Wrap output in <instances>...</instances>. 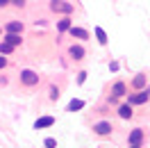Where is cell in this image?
<instances>
[{"mask_svg": "<svg viewBox=\"0 0 150 148\" xmlns=\"http://www.w3.org/2000/svg\"><path fill=\"white\" fill-rule=\"evenodd\" d=\"M146 141V130L143 128H132L127 134V146H143Z\"/></svg>", "mask_w": 150, "mask_h": 148, "instance_id": "cell-4", "label": "cell"}, {"mask_svg": "<svg viewBox=\"0 0 150 148\" xmlns=\"http://www.w3.org/2000/svg\"><path fill=\"white\" fill-rule=\"evenodd\" d=\"M2 41L9 43V46H14V48H18V46H23V34H9V32H5V34H2Z\"/></svg>", "mask_w": 150, "mask_h": 148, "instance_id": "cell-13", "label": "cell"}, {"mask_svg": "<svg viewBox=\"0 0 150 148\" xmlns=\"http://www.w3.org/2000/svg\"><path fill=\"white\" fill-rule=\"evenodd\" d=\"M127 148H143V146H127Z\"/></svg>", "mask_w": 150, "mask_h": 148, "instance_id": "cell-26", "label": "cell"}, {"mask_svg": "<svg viewBox=\"0 0 150 148\" xmlns=\"http://www.w3.org/2000/svg\"><path fill=\"white\" fill-rule=\"evenodd\" d=\"M93 34H96V41H98L100 46H107V43H109V39H107V32H105L100 25H96V28H93Z\"/></svg>", "mask_w": 150, "mask_h": 148, "instance_id": "cell-15", "label": "cell"}, {"mask_svg": "<svg viewBox=\"0 0 150 148\" xmlns=\"http://www.w3.org/2000/svg\"><path fill=\"white\" fill-rule=\"evenodd\" d=\"M18 82H21V87H25V89H34V87H39V82H41V75H39L37 71H32V68H21Z\"/></svg>", "mask_w": 150, "mask_h": 148, "instance_id": "cell-1", "label": "cell"}, {"mask_svg": "<svg viewBox=\"0 0 150 148\" xmlns=\"http://www.w3.org/2000/svg\"><path fill=\"white\" fill-rule=\"evenodd\" d=\"M86 75H89L86 71H80V73H77V80H75V82H77V84H84V82H86Z\"/></svg>", "mask_w": 150, "mask_h": 148, "instance_id": "cell-20", "label": "cell"}, {"mask_svg": "<svg viewBox=\"0 0 150 148\" xmlns=\"http://www.w3.org/2000/svg\"><path fill=\"white\" fill-rule=\"evenodd\" d=\"M59 96H62V93H59V87L50 84V89H48V100H50V102H57V100H59Z\"/></svg>", "mask_w": 150, "mask_h": 148, "instance_id": "cell-17", "label": "cell"}, {"mask_svg": "<svg viewBox=\"0 0 150 148\" xmlns=\"http://www.w3.org/2000/svg\"><path fill=\"white\" fill-rule=\"evenodd\" d=\"M50 11L59 14V16H71L75 11V5L68 0H50Z\"/></svg>", "mask_w": 150, "mask_h": 148, "instance_id": "cell-2", "label": "cell"}, {"mask_svg": "<svg viewBox=\"0 0 150 148\" xmlns=\"http://www.w3.org/2000/svg\"><path fill=\"white\" fill-rule=\"evenodd\" d=\"M11 0H0V9H5V7H9Z\"/></svg>", "mask_w": 150, "mask_h": 148, "instance_id": "cell-24", "label": "cell"}, {"mask_svg": "<svg viewBox=\"0 0 150 148\" xmlns=\"http://www.w3.org/2000/svg\"><path fill=\"white\" fill-rule=\"evenodd\" d=\"M57 123L55 116H41V119L34 121V130H46V128H52Z\"/></svg>", "mask_w": 150, "mask_h": 148, "instance_id": "cell-11", "label": "cell"}, {"mask_svg": "<svg viewBox=\"0 0 150 148\" xmlns=\"http://www.w3.org/2000/svg\"><path fill=\"white\" fill-rule=\"evenodd\" d=\"M2 34H5V30H2V28H0V37H2Z\"/></svg>", "mask_w": 150, "mask_h": 148, "instance_id": "cell-27", "label": "cell"}, {"mask_svg": "<svg viewBox=\"0 0 150 148\" xmlns=\"http://www.w3.org/2000/svg\"><path fill=\"white\" fill-rule=\"evenodd\" d=\"M109 71L116 73V71H118V62H109Z\"/></svg>", "mask_w": 150, "mask_h": 148, "instance_id": "cell-23", "label": "cell"}, {"mask_svg": "<svg viewBox=\"0 0 150 148\" xmlns=\"http://www.w3.org/2000/svg\"><path fill=\"white\" fill-rule=\"evenodd\" d=\"M7 64H9V59H7L5 55H0V71H5V68H7Z\"/></svg>", "mask_w": 150, "mask_h": 148, "instance_id": "cell-22", "label": "cell"}, {"mask_svg": "<svg viewBox=\"0 0 150 148\" xmlns=\"http://www.w3.org/2000/svg\"><path fill=\"white\" fill-rule=\"evenodd\" d=\"M91 130H93L96 137H112L114 125H112V121H96L91 125Z\"/></svg>", "mask_w": 150, "mask_h": 148, "instance_id": "cell-3", "label": "cell"}, {"mask_svg": "<svg viewBox=\"0 0 150 148\" xmlns=\"http://www.w3.org/2000/svg\"><path fill=\"white\" fill-rule=\"evenodd\" d=\"M146 91H148V96H150V84H148V87H146Z\"/></svg>", "mask_w": 150, "mask_h": 148, "instance_id": "cell-25", "label": "cell"}, {"mask_svg": "<svg viewBox=\"0 0 150 148\" xmlns=\"http://www.w3.org/2000/svg\"><path fill=\"white\" fill-rule=\"evenodd\" d=\"M5 32H9V34H23V30H25V25H23V21H16V18H11L5 23Z\"/></svg>", "mask_w": 150, "mask_h": 148, "instance_id": "cell-8", "label": "cell"}, {"mask_svg": "<svg viewBox=\"0 0 150 148\" xmlns=\"http://www.w3.org/2000/svg\"><path fill=\"white\" fill-rule=\"evenodd\" d=\"M68 34L73 39H77V41H89V30H84V28H80V25H71V30H68Z\"/></svg>", "mask_w": 150, "mask_h": 148, "instance_id": "cell-9", "label": "cell"}, {"mask_svg": "<svg viewBox=\"0 0 150 148\" xmlns=\"http://www.w3.org/2000/svg\"><path fill=\"white\" fill-rule=\"evenodd\" d=\"M116 114H118L123 121H130L132 116H134V107H132V105H127V102H123V105H118V107H116Z\"/></svg>", "mask_w": 150, "mask_h": 148, "instance_id": "cell-10", "label": "cell"}, {"mask_svg": "<svg viewBox=\"0 0 150 148\" xmlns=\"http://www.w3.org/2000/svg\"><path fill=\"white\" fill-rule=\"evenodd\" d=\"M9 5H14V7H16V9H23V7H25V5H28V2H25V0H11Z\"/></svg>", "mask_w": 150, "mask_h": 148, "instance_id": "cell-21", "label": "cell"}, {"mask_svg": "<svg viewBox=\"0 0 150 148\" xmlns=\"http://www.w3.org/2000/svg\"><path fill=\"white\" fill-rule=\"evenodd\" d=\"M43 148H57V139L55 137H46L43 139Z\"/></svg>", "mask_w": 150, "mask_h": 148, "instance_id": "cell-19", "label": "cell"}, {"mask_svg": "<svg viewBox=\"0 0 150 148\" xmlns=\"http://www.w3.org/2000/svg\"><path fill=\"white\" fill-rule=\"evenodd\" d=\"M71 25H73V18H71V16H62V18L57 21V32L64 34V32L71 30Z\"/></svg>", "mask_w": 150, "mask_h": 148, "instance_id": "cell-14", "label": "cell"}, {"mask_svg": "<svg viewBox=\"0 0 150 148\" xmlns=\"http://www.w3.org/2000/svg\"><path fill=\"white\" fill-rule=\"evenodd\" d=\"M130 87L134 89V91H143V89L148 87V75H146V73H137L134 78H132Z\"/></svg>", "mask_w": 150, "mask_h": 148, "instance_id": "cell-7", "label": "cell"}, {"mask_svg": "<svg viewBox=\"0 0 150 148\" xmlns=\"http://www.w3.org/2000/svg\"><path fill=\"white\" fill-rule=\"evenodd\" d=\"M150 100L148 91L143 89V91H134V93H127V105H132V107H139V105H146V102Z\"/></svg>", "mask_w": 150, "mask_h": 148, "instance_id": "cell-5", "label": "cell"}, {"mask_svg": "<svg viewBox=\"0 0 150 148\" xmlns=\"http://www.w3.org/2000/svg\"><path fill=\"white\" fill-rule=\"evenodd\" d=\"M68 57H71L73 62H82L86 57L84 46H82V43H71V46H68Z\"/></svg>", "mask_w": 150, "mask_h": 148, "instance_id": "cell-6", "label": "cell"}, {"mask_svg": "<svg viewBox=\"0 0 150 148\" xmlns=\"http://www.w3.org/2000/svg\"><path fill=\"white\" fill-rule=\"evenodd\" d=\"M84 105H86V102L82 100V98H73V100L68 102L66 112H80V110H84Z\"/></svg>", "mask_w": 150, "mask_h": 148, "instance_id": "cell-16", "label": "cell"}, {"mask_svg": "<svg viewBox=\"0 0 150 148\" xmlns=\"http://www.w3.org/2000/svg\"><path fill=\"white\" fill-rule=\"evenodd\" d=\"M112 96H116V98L127 96V84L123 82V80H116V82L112 84Z\"/></svg>", "mask_w": 150, "mask_h": 148, "instance_id": "cell-12", "label": "cell"}, {"mask_svg": "<svg viewBox=\"0 0 150 148\" xmlns=\"http://www.w3.org/2000/svg\"><path fill=\"white\" fill-rule=\"evenodd\" d=\"M14 50H16V48L14 46H9V43H5V41H0V55H11V53H14Z\"/></svg>", "mask_w": 150, "mask_h": 148, "instance_id": "cell-18", "label": "cell"}]
</instances>
